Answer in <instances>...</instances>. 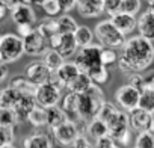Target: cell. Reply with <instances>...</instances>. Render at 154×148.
Instances as JSON below:
<instances>
[{
	"instance_id": "obj_50",
	"label": "cell",
	"mask_w": 154,
	"mask_h": 148,
	"mask_svg": "<svg viewBox=\"0 0 154 148\" xmlns=\"http://www.w3.org/2000/svg\"><path fill=\"white\" fill-rule=\"evenodd\" d=\"M23 3H27V5H41L44 0H21Z\"/></svg>"
},
{
	"instance_id": "obj_25",
	"label": "cell",
	"mask_w": 154,
	"mask_h": 148,
	"mask_svg": "<svg viewBox=\"0 0 154 148\" xmlns=\"http://www.w3.org/2000/svg\"><path fill=\"white\" fill-rule=\"evenodd\" d=\"M85 131H86V136H88V137H92L94 140L98 139V137H101V136L109 134V130H107L106 122L101 121L100 118H94V119H91L89 122H86Z\"/></svg>"
},
{
	"instance_id": "obj_19",
	"label": "cell",
	"mask_w": 154,
	"mask_h": 148,
	"mask_svg": "<svg viewBox=\"0 0 154 148\" xmlns=\"http://www.w3.org/2000/svg\"><path fill=\"white\" fill-rule=\"evenodd\" d=\"M80 72V69H79V66L75 65V62H63V65L56 71V72H53L54 74V77L63 85V88H66V85L77 76V74Z\"/></svg>"
},
{
	"instance_id": "obj_52",
	"label": "cell",
	"mask_w": 154,
	"mask_h": 148,
	"mask_svg": "<svg viewBox=\"0 0 154 148\" xmlns=\"http://www.w3.org/2000/svg\"><path fill=\"white\" fill-rule=\"evenodd\" d=\"M0 63H5V62H3V57H2V54H0Z\"/></svg>"
},
{
	"instance_id": "obj_15",
	"label": "cell",
	"mask_w": 154,
	"mask_h": 148,
	"mask_svg": "<svg viewBox=\"0 0 154 148\" xmlns=\"http://www.w3.org/2000/svg\"><path fill=\"white\" fill-rule=\"evenodd\" d=\"M75 9L85 18H95L104 14L103 0H77Z\"/></svg>"
},
{
	"instance_id": "obj_4",
	"label": "cell",
	"mask_w": 154,
	"mask_h": 148,
	"mask_svg": "<svg viewBox=\"0 0 154 148\" xmlns=\"http://www.w3.org/2000/svg\"><path fill=\"white\" fill-rule=\"evenodd\" d=\"M109 136L113 137L116 143L127 145L130 140V124H128V113L124 110H116L107 121H106Z\"/></svg>"
},
{
	"instance_id": "obj_55",
	"label": "cell",
	"mask_w": 154,
	"mask_h": 148,
	"mask_svg": "<svg viewBox=\"0 0 154 148\" xmlns=\"http://www.w3.org/2000/svg\"><path fill=\"white\" fill-rule=\"evenodd\" d=\"M0 39H2V35H0Z\"/></svg>"
},
{
	"instance_id": "obj_8",
	"label": "cell",
	"mask_w": 154,
	"mask_h": 148,
	"mask_svg": "<svg viewBox=\"0 0 154 148\" xmlns=\"http://www.w3.org/2000/svg\"><path fill=\"white\" fill-rule=\"evenodd\" d=\"M139 100H140V91L128 83L119 86L115 91V101L127 113L139 107Z\"/></svg>"
},
{
	"instance_id": "obj_41",
	"label": "cell",
	"mask_w": 154,
	"mask_h": 148,
	"mask_svg": "<svg viewBox=\"0 0 154 148\" xmlns=\"http://www.w3.org/2000/svg\"><path fill=\"white\" fill-rule=\"evenodd\" d=\"M103 8L104 12L109 17H112L121 11V0H103Z\"/></svg>"
},
{
	"instance_id": "obj_49",
	"label": "cell",
	"mask_w": 154,
	"mask_h": 148,
	"mask_svg": "<svg viewBox=\"0 0 154 148\" xmlns=\"http://www.w3.org/2000/svg\"><path fill=\"white\" fill-rule=\"evenodd\" d=\"M6 14H8V8H6L2 2H0V20L5 18V17H6Z\"/></svg>"
},
{
	"instance_id": "obj_18",
	"label": "cell",
	"mask_w": 154,
	"mask_h": 148,
	"mask_svg": "<svg viewBox=\"0 0 154 148\" xmlns=\"http://www.w3.org/2000/svg\"><path fill=\"white\" fill-rule=\"evenodd\" d=\"M60 107L66 113L69 121H74V122L80 121L79 119V112H77V109H79V94L68 91V94H65L63 98H62Z\"/></svg>"
},
{
	"instance_id": "obj_12",
	"label": "cell",
	"mask_w": 154,
	"mask_h": 148,
	"mask_svg": "<svg viewBox=\"0 0 154 148\" xmlns=\"http://www.w3.org/2000/svg\"><path fill=\"white\" fill-rule=\"evenodd\" d=\"M24 76L36 86L42 85V83H47L50 82L53 72L47 68V65L42 62V60H35V62H30L27 66H26V72Z\"/></svg>"
},
{
	"instance_id": "obj_13",
	"label": "cell",
	"mask_w": 154,
	"mask_h": 148,
	"mask_svg": "<svg viewBox=\"0 0 154 148\" xmlns=\"http://www.w3.org/2000/svg\"><path fill=\"white\" fill-rule=\"evenodd\" d=\"M151 121H152V113L140 109V107H136L134 110L128 112V124H130V128L140 133V131H146L149 130L151 127Z\"/></svg>"
},
{
	"instance_id": "obj_23",
	"label": "cell",
	"mask_w": 154,
	"mask_h": 148,
	"mask_svg": "<svg viewBox=\"0 0 154 148\" xmlns=\"http://www.w3.org/2000/svg\"><path fill=\"white\" fill-rule=\"evenodd\" d=\"M9 86L14 88L21 95H33L35 97V92H36V85H33L26 76H15L11 80Z\"/></svg>"
},
{
	"instance_id": "obj_3",
	"label": "cell",
	"mask_w": 154,
	"mask_h": 148,
	"mask_svg": "<svg viewBox=\"0 0 154 148\" xmlns=\"http://www.w3.org/2000/svg\"><path fill=\"white\" fill-rule=\"evenodd\" d=\"M94 36L97 38L98 44L101 47H110V48H122L125 42V35L121 33L110 20L100 21L94 29Z\"/></svg>"
},
{
	"instance_id": "obj_24",
	"label": "cell",
	"mask_w": 154,
	"mask_h": 148,
	"mask_svg": "<svg viewBox=\"0 0 154 148\" xmlns=\"http://www.w3.org/2000/svg\"><path fill=\"white\" fill-rule=\"evenodd\" d=\"M45 113H47V127H48L50 130L56 128L57 125L63 124V122L68 119L66 113L62 110L60 106H51V107H47V109H45Z\"/></svg>"
},
{
	"instance_id": "obj_26",
	"label": "cell",
	"mask_w": 154,
	"mask_h": 148,
	"mask_svg": "<svg viewBox=\"0 0 154 148\" xmlns=\"http://www.w3.org/2000/svg\"><path fill=\"white\" fill-rule=\"evenodd\" d=\"M42 62L47 65V68H48L51 72H56V71L63 65L65 57H63L59 51H56V50H53V48H48V50L45 51V54L42 56Z\"/></svg>"
},
{
	"instance_id": "obj_1",
	"label": "cell",
	"mask_w": 154,
	"mask_h": 148,
	"mask_svg": "<svg viewBox=\"0 0 154 148\" xmlns=\"http://www.w3.org/2000/svg\"><path fill=\"white\" fill-rule=\"evenodd\" d=\"M154 60L152 42L142 38L140 35L125 39L122 45V53L118 59V68L124 74L140 72L146 69Z\"/></svg>"
},
{
	"instance_id": "obj_16",
	"label": "cell",
	"mask_w": 154,
	"mask_h": 148,
	"mask_svg": "<svg viewBox=\"0 0 154 148\" xmlns=\"http://www.w3.org/2000/svg\"><path fill=\"white\" fill-rule=\"evenodd\" d=\"M110 21L113 23V26L124 35H128L131 33L136 26H137V18L134 15H130V14H125V12H118L115 15L110 17Z\"/></svg>"
},
{
	"instance_id": "obj_27",
	"label": "cell",
	"mask_w": 154,
	"mask_h": 148,
	"mask_svg": "<svg viewBox=\"0 0 154 148\" xmlns=\"http://www.w3.org/2000/svg\"><path fill=\"white\" fill-rule=\"evenodd\" d=\"M20 97H21V94L17 92L11 86L0 89V107H11V109H14L15 104L18 103Z\"/></svg>"
},
{
	"instance_id": "obj_5",
	"label": "cell",
	"mask_w": 154,
	"mask_h": 148,
	"mask_svg": "<svg viewBox=\"0 0 154 148\" xmlns=\"http://www.w3.org/2000/svg\"><path fill=\"white\" fill-rule=\"evenodd\" d=\"M74 62L82 72L89 74L92 69L103 65L101 63V45L100 44H91V45L79 48Z\"/></svg>"
},
{
	"instance_id": "obj_54",
	"label": "cell",
	"mask_w": 154,
	"mask_h": 148,
	"mask_svg": "<svg viewBox=\"0 0 154 148\" xmlns=\"http://www.w3.org/2000/svg\"><path fill=\"white\" fill-rule=\"evenodd\" d=\"M112 148H119V146H118V145H113V146H112Z\"/></svg>"
},
{
	"instance_id": "obj_35",
	"label": "cell",
	"mask_w": 154,
	"mask_h": 148,
	"mask_svg": "<svg viewBox=\"0 0 154 148\" xmlns=\"http://www.w3.org/2000/svg\"><path fill=\"white\" fill-rule=\"evenodd\" d=\"M134 148H154V133L149 130L137 133Z\"/></svg>"
},
{
	"instance_id": "obj_21",
	"label": "cell",
	"mask_w": 154,
	"mask_h": 148,
	"mask_svg": "<svg viewBox=\"0 0 154 148\" xmlns=\"http://www.w3.org/2000/svg\"><path fill=\"white\" fill-rule=\"evenodd\" d=\"M23 148H53V142L47 133L36 131L23 140Z\"/></svg>"
},
{
	"instance_id": "obj_40",
	"label": "cell",
	"mask_w": 154,
	"mask_h": 148,
	"mask_svg": "<svg viewBox=\"0 0 154 148\" xmlns=\"http://www.w3.org/2000/svg\"><path fill=\"white\" fill-rule=\"evenodd\" d=\"M118 110V107L113 104V103H109V101H104L103 103V106L100 107V110H98V113H97V118H100L101 121H107L115 112Z\"/></svg>"
},
{
	"instance_id": "obj_37",
	"label": "cell",
	"mask_w": 154,
	"mask_h": 148,
	"mask_svg": "<svg viewBox=\"0 0 154 148\" xmlns=\"http://www.w3.org/2000/svg\"><path fill=\"white\" fill-rule=\"evenodd\" d=\"M119 56L116 53L115 48H110V47H101V63L104 66H110V65H115L118 62Z\"/></svg>"
},
{
	"instance_id": "obj_51",
	"label": "cell",
	"mask_w": 154,
	"mask_h": 148,
	"mask_svg": "<svg viewBox=\"0 0 154 148\" xmlns=\"http://www.w3.org/2000/svg\"><path fill=\"white\" fill-rule=\"evenodd\" d=\"M148 11L154 14V0H148Z\"/></svg>"
},
{
	"instance_id": "obj_36",
	"label": "cell",
	"mask_w": 154,
	"mask_h": 148,
	"mask_svg": "<svg viewBox=\"0 0 154 148\" xmlns=\"http://www.w3.org/2000/svg\"><path fill=\"white\" fill-rule=\"evenodd\" d=\"M15 140V130L14 127L0 125V148H5L8 145H12Z\"/></svg>"
},
{
	"instance_id": "obj_47",
	"label": "cell",
	"mask_w": 154,
	"mask_h": 148,
	"mask_svg": "<svg viewBox=\"0 0 154 148\" xmlns=\"http://www.w3.org/2000/svg\"><path fill=\"white\" fill-rule=\"evenodd\" d=\"M6 77H8V66L6 63H0V83L6 80Z\"/></svg>"
},
{
	"instance_id": "obj_39",
	"label": "cell",
	"mask_w": 154,
	"mask_h": 148,
	"mask_svg": "<svg viewBox=\"0 0 154 148\" xmlns=\"http://www.w3.org/2000/svg\"><path fill=\"white\" fill-rule=\"evenodd\" d=\"M39 6H41V8H42V11H44L48 17H51V18L57 17V15L62 12L57 0H44V2H42Z\"/></svg>"
},
{
	"instance_id": "obj_14",
	"label": "cell",
	"mask_w": 154,
	"mask_h": 148,
	"mask_svg": "<svg viewBox=\"0 0 154 148\" xmlns=\"http://www.w3.org/2000/svg\"><path fill=\"white\" fill-rule=\"evenodd\" d=\"M11 20L15 23V26L20 24H35L36 14L32 8V5L27 3H18L11 9Z\"/></svg>"
},
{
	"instance_id": "obj_45",
	"label": "cell",
	"mask_w": 154,
	"mask_h": 148,
	"mask_svg": "<svg viewBox=\"0 0 154 148\" xmlns=\"http://www.w3.org/2000/svg\"><path fill=\"white\" fill-rule=\"evenodd\" d=\"M57 2H59L60 11L65 12V14L71 12V11L75 9V6H77V0H57Z\"/></svg>"
},
{
	"instance_id": "obj_10",
	"label": "cell",
	"mask_w": 154,
	"mask_h": 148,
	"mask_svg": "<svg viewBox=\"0 0 154 148\" xmlns=\"http://www.w3.org/2000/svg\"><path fill=\"white\" fill-rule=\"evenodd\" d=\"M48 45L50 48L59 51L65 59L74 56L79 50V45H77L72 33H57L48 39Z\"/></svg>"
},
{
	"instance_id": "obj_7",
	"label": "cell",
	"mask_w": 154,
	"mask_h": 148,
	"mask_svg": "<svg viewBox=\"0 0 154 148\" xmlns=\"http://www.w3.org/2000/svg\"><path fill=\"white\" fill-rule=\"evenodd\" d=\"M60 91H62V88L57 86L56 83H53L51 80L47 83H42V85L36 86L35 101L38 106H41L44 109L57 106V103L60 101Z\"/></svg>"
},
{
	"instance_id": "obj_34",
	"label": "cell",
	"mask_w": 154,
	"mask_h": 148,
	"mask_svg": "<svg viewBox=\"0 0 154 148\" xmlns=\"http://www.w3.org/2000/svg\"><path fill=\"white\" fill-rule=\"evenodd\" d=\"M88 76L91 77V80H92V83H94V85H103V83H106V82L109 80L110 74H109L107 66L101 65V66H98V68L92 69V71L88 74Z\"/></svg>"
},
{
	"instance_id": "obj_33",
	"label": "cell",
	"mask_w": 154,
	"mask_h": 148,
	"mask_svg": "<svg viewBox=\"0 0 154 148\" xmlns=\"http://www.w3.org/2000/svg\"><path fill=\"white\" fill-rule=\"evenodd\" d=\"M18 124V118L14 109L11 107H0V125L15 127Z\"/></svg>"
},
{
	"instance_id": "obj_53",
	"label": "cell",
	"mask_w": 154,
	"mask_h": 148,
	"mask_svg": "<svg viewBox=\"0 0 154 148\" xmlns=\"http://www.w3.org/2000/svg\"><path fill=\"white\" fill-rule=\"evenodd\" d=\"M5 148H17V146H14V145H8V146H5Z\"/></svg>"
},
{
	"instance_id": "obj_56",
	"label": "cell",
	"mask_w": 154,
	"mask_h": 148,
	"mask_svg": "<svg viewBox=\"0 0 154 148\" xmlns=\"http://www.w3.org/2000/svg\"><path fill=\"white\" fill-rule=\"evenodd\" d=\"M152 47H154V42H152Z\"/></svg>"
},
{
	"instance_id": "obj_11",
	"label": "cell",
	"mask_w": 154,
	"mask_h": 148,
	"mask_svg": "<svg viewBox=\"0 0 154 148\" xmlns=\"http://www.w3.org/2000/svg\"><path fill=\"white\" fill-rule=\"evenodd\" d=\"M23 45H24V53L29 56H44L45 51L50 48L48 39L42 33H39L36 27L30 35L23 38Z\"/></svg>"
},
{
	"instance_id": "obj_17",
	"label": "cell",
	"mask_w": 154,
	"mask_h": 148,
	"mask_svg": "<svg viewBox=\"0 0 154 148\" xmlns=\"http://www.w3.org/2000/svg\"><path fill=\"white\" fill-rule=\"evenodd\" d=\"M136 29L139 30V35L151 42H154V14L149 12L148 9L142 12L137 18V26Z\"/></svg>"
},
{
	"instance_id": "obj_42",
	"label": "cell",
	"mask_w": 154,
	"mask_h": 148,
	"mask_svg": "<svg viewBox=\"0 0 154 148\" xmlns=\"http://www.w3.org/2000/svg\"><path fill=\"white\" fill-rule=\"evenodd\" d=\"M128 85L134 86L136 89L142 91L145 88V77L142 76L140 72H133V74H128Z\"/></svg>"
},
{
	"instance_id": "obj_20",
	"label": "cell",
	"mask_w": 154,
	"mask_h": 148,
	"mask_svg": "<svg viewBox=\"0 0 154 148\" xmlns=\"http://www.w3.org/2000/svg\"><path fill=\"white\" fill-rule=\"evenodd\" d=\"M35 106H36V101H35V97L33 95H21L20 97L18 103L14 107V110L17 113V118H18V124L27 121V116H29L30 110Z\"/></svg>"
},
{
	"instance_id": "obj_28",
	"label": "cell",
	"mask_w": 154,
	"mask_h": 148,
	"mask_svg": "<svg viewBox=\"0 0 154 148\" xmlns=\"http://www.w3.org/2000/svg\"><path fill=\"white\" fill-rule=\"evenodd\" d=\"M72 35H74V39H75L77 45H79V48L91 45L94 41V32L88 26H79Z\"/></svg>"
},
{
	"instance_id": "obj_44",
	"label": "cell",
	"mask_w": 154,
	"mask_h": 148,
	"mask_svg": "<svg viewBox=\"0 0 154 148\" xmlns=\"http://www.w3.org/2000/svg\"><path fill=\"white\" fill-rule=\"evenodd\" d=\"M72 148H95V146H94V143L88 139V136L80 134L79 137H77V140L74 142Z\"/></svg>"
},
{
	"instance_id": "obj_43",
	"label": "cell",
	"mask_w": 154,
	"mask_h": 148,
	"mask_svg": "<svg viewBox=\"0 0 154 148\" xmlns=\"http://www.w3.org/2000/svg\"><path fill=\"white\" fill-rule=\"evenodd\" d=\"M113 145H116V142H115L113 137H110L109 134L101 136V137H98V139L94 140V146H95V148H112Z\"/></svg>"
},
{
	"instance_id": "obj_22",
	"label": "cell",
	"mask_w": 154,
	"mask_h": 148,
	"mask_svg": "<svg viewBox=\"0 0 154 148\" xmlns=\"http://www.w3.org/2000/svg\"><path fill=\"white\" fill-rule=\"evenodd\" d=\"M94 83H92V80H91V77L88 76L86 72H79L77 76L66 85V89L69 91V92H75V94H83V92H86L91 86H92Z\"/></svg>"
},
{
	"instance_id": "obj_2",
	"label": "cell",
	"mask_w": 154,
	"mask_h": 148,
	"mask_svg": "<svg viewBox=\"0 0 154 148\" xmlns=\"http://www.w3.org/2000/svg\"><path fill=\"white\" fill-rule=\"evenodd\" d=\"M104 101V94L98 85H92L86 92L79 94V119L89 122L91 119L97 118V113Z\"/></svg>"
},
{
	"instance_id": "obj_32",
	"label": "cell",
	"mask_w": 154,
	"mask_h": 148,
	"mask_svg": "<svg viewBox=\"0 0 154 148\" xmlns=\"http://www.w3.org/2000/svg\"><path fill=\"white\" fill-rule=\"evenodd\" d=\"M139 107L154 115V91H152V89L143 88V89L140 91Z\"/></svg>"
},
{
	"instance_id": "obj_31",
	"label": "cell",
	"mask_w": 154,
	"mask_h": 148,
	"mask_svg": "<svg viewBox=\"0 0 154 148\" xmlns=\"http://www.w3.org/2000/svg\"><path fill=\"white\" fill-rule=\"evenodd\" d=\"M79 27L77 21L68 15V14H63L60 17H57V29H59V33H74L75 29Z\"/></svg>"
},
{
	"instance_id": "obj_9",
	"label": "cell",
	"mask_w": 154,
	"mask_h": 148,
	"mask_svg": "<svg viewBox=\"0 0 154 148\" xmlns=\"http://www.w3.org/2000/svg\"><path fill=\"white\" fill-rule=\"evenodd\" d=\"M51 131H53L54 140L59 145H62V146H72L74 142L77 140V137L82 134V131H80L79 125H77V122L69 121V119H66L63 124L57 125Z\"/></svg>"
},
{
	"instance_id": "obj_48",
	"label": "cell",
	"mask_w": 154,
	"mask_h": 148,
	"mask_svg": "<svg viewBox=\"0 0 154 148\" xmlns=\"http://www.w3.org/2000/svg\"><path fill=\"white\" fill-rule=\"evenodd\" d=\"M0 2H2L8 9H12V8H14V6H17L18 3H23L21 0H0Z\"/></svg>"
},
{
	"instance_id": "obj_38",
	"label": "cell",
	"mask_w": 154,
	"mask_h": 148,
	"mask_svg": "<svg viewBox=\"0 0 154 148\" xmlns=\"http://www.w3.org/2000/svg\"><path fill=\"white\" fill-rule=\"evenodd\" d=\"M140 6H142L140 0H121V12H125L134 17L139 14Z\"/></svg>"
},
{
	"instance_id": "obj_6",
	"label": "cell",
	"mask_w": 154,
	"mask_h": 148,
	"mask_svg": "<svg viewBox=\"0 0 154 148\" xmlns=\"http://www.w3.org/2000/svg\"><path fill=\"white\" fill-rule=\"evenodd\" d=\"M0 54L5 63H12L24 54L23 38L17 33H5L0 39Z\"/></svg>"
},
{
	"instance_id": "obj_29",
	"label": "cell",
	"mask_w": 154,
	"mask_h": 148,
	"mask_svg": "<svg viewBox=\"0 0 154 148\" xmlns=\"http://www.w3.org/2000/svg\"><path fill=\"white\" fill-rule=\"evenodd\" d=\"M36 30H38L39 33H42L47 39H50L51 36H54V35L59 33V29H57V18H51V17L44 18V20L38 24Z\"/></svg>"
},
{
	"instance_id": "obj_46",
	"label": "cell",
	"mask_w": 154,
	"mask_h": 148,
	"mask_svg": "<svg viewBox=\"0 0 154 148\" xmlns=\"http://www.w3.org/2000/svg\"><path fill=\"white\" fill-rule=\"evenodd\" d=\"M33 30H35V26L33 24H20V26H17V35L21 36V38H26Z\"/></svg>"
},
{
	"instance_id": "obj_30",
	"label": "cell",
	"mask_w": 154,
	"mask_h": 148,
	"mask_svg": "<svg viewBox=\"0 0 154 148\" xmlns=\"http://www.w3.org/2000/svg\"><path fill=\"white\" fill-rule=\"evenodd\" d=\"M27 121H29L33 127H36V128L45 127V125H47V113H45V109L36 104V106L30 110V113H29V116H27Z\"/></svg>"
}]
</instances>
